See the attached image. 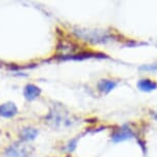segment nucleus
Masks as SVG:
<instances>
[{
    "mask_svg": "<svg viewBox=\"0 0 157 157\" xmlns=\"http://www.w3.org/2000/svg\"><path fill=\"white\" fill-rule=\"evenodd\" d=\"M77 35L84 40H88L94 43H105L111 39V36L107 32L104 31H90V30H78Z\"/></svg>",
    "mask_w": 157,
    "mask_h": 157,
    "instance_id": "1",
    "label": "nucleus"
},
{
    "mask_svg": "<svg viewBox=\"0 0 157 157\" xmlns=\"http://www.w3.org/2000/svg\"><path fill=\"white\" fill-rule=\"evenodd\" d=\"M34 151L33 147L29 145L17 142L13 144L5 151V156L7 157H29Z\"/></svg>",
    "mask_w": 157,
    "mask_h": 157,
    "instance_id": "2",
    "label": "nucleus"
},
{
    "mask_svg": "<svg viewBox=\"0 0 157 157\" xmlns=\"http://www.w3.org/2000/svg\"><path fill=\"white\" fill-rule=\"evenodd\" d=\"M132 137H134V132L127 125H123L120 128L115 129L113 134L111 135L112 141L115 142V143L123 142L125 140H128V139H132Z\"/></svg>",
    "mask_w": 157,
    "mask_h": 157,
    "instance_id": "3",
    "label": "nucleus"
},
{
    "mask_svg": "<svg viewBox=\"0 0 157 157\" xmlns=\"http://www.w3.org/2000/svg\"><path fill=\"white\" fill-rule=\"evenodd\" d=\"M17 114V108L16 104L13 102H7L0 105V117L10 118Z\"/></svg>",
    "mask_w": 157,
    "mask_h": 157,
    "instance_id": "4",
    "label": "nucleus"
},
{
    "mask_svg": "<svg viewBox=\"0 0 157 157\" xmlns=\"http://www.w3.org/2000/svg\"><path fill=\"white\" fill-rule=\"evenodd\" d=\"M41 90L34 84H27L24 88V97L28 101H33L40 96Z\"/></svg>",
    "mask_w": 157,
    "mask_h": 157,
    "instance_id": "5",
    "label": "nucleus"
},
{
    "mask_svg": "<svg viewBox=\"0 0 157 157\" xmlns=\"http://www.w3.org/2000/svg\"><path fill=\"white\" fill-rule=\"evenodd\" d=\"M98 54L96 52H81L77 55H68V56H61V60H74V61H80V60H85V59H90V58H97Z\"/></svg>",
    "mask_w": 157,
    "mask_h": 157,
    "instance_id": "6",
    "label": "nucleus"
},
{
    "mask_svg": "<svg viewBox=\"0 0 157 157\" xmlns=\"http://www.w3.org/2000/svg\"><path fill=\"white\" fill-rule=\"evenodd\" d=\"M117 85V81L114 80H109V79H102L98 83V90L101 93L104 94H109L112 90H114Z\"/></svg>",
    "mask_w": 157,
    "mask_h": 157,
    "instance_id": "7",
    "label": "nucleus"
},
{
    "mask_svg": "<svg viewBox=\"0 0 157 157\" xmlns=\"http://www.w3.org/2000/svg\"><path fill=\"white\" fill-rule=\"evenodd\" d=\"M37 135H38V129L34 128V127H25V128H23L21 130V134H20L21 139L26 142L35 140Z\"/></svg>",
    "mask_w": 157,
    "mask_h": 157,
    "instance_id": "8",
    "label": "nucleus"
},
{
    "mask_svg": "<svg viewBox=\"0 0 157 157\" xmlns=\"http://www.w3.org/2000/svg\"><path fill=\"white\" fill-rule=\"evenodd\" d=\"M138 87L140 88V90L142 91H146V93H149V91H152L157 88V83L154 82L150 79H141L138 82Z\"/></svg>",
    "mask_w": 157,
    "mask_h": 157,
    "instance_id": "9",
    "label": "nucleus"
},
{
    "mask_svg": "<svg viewBox=\"0 0 157 157\" xmlns=\"http://www.w3.org/2000/svg\"><path fill=\"white\" fill-rule=\"evenodd\" d=\"M140 70L145 71V72H157V63L143 65V66L140 67Z\"/></svg>",
    "mask_w": 157,
    "mask_h": 157,
    "instance_id": "10",
    "label": "nucleus"
},
{
    "mask_svg": "<svg viewBox=\"0 0 157 157\" xmlns=\"http://www.w3.org/2000/svg\"><path fill=\"white\" fill-rule=\"evenodd\" d=\"M76 142H77V139H75L74 141L72 142H70L69 145H68V147H67V149L69 152H72V151L75 149V147H76Z\"/></svg>",
    "mask_w": 157,
    "mask_h": 157,
    "instance_id": "11",
    "label": "nucleus"
},
{
    "mask_svg": "<svg viewBox=\"0 0 157 157\" xmlns=\"http://www.w3.org/2000/svg\"><path fill=\"white\" fill-rule=\"evenodd\" d=\"M152 116H153L154 119L157 120V112H154V113H152Z\"/></svg>",
    "mask_w": 157,
    "mask_h": 157,
    "instance_id": "12",
    "label": "nucleus"
}]
</instances>
